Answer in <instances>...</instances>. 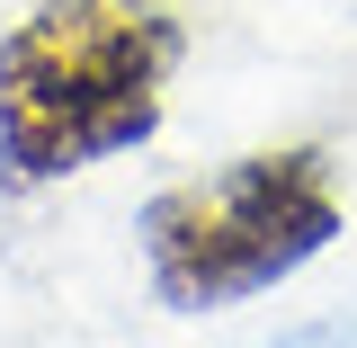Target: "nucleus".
<instances>
[{
	"label": "nucleus",
	"instance_id": "f257e3e1",
	"mask_svg": "<svg viewBox=\"0 0 357 348\" xmlns=\"http://www.w3.org/2000/svg\"><path fill=\"white\" fill-rule=\"evenodd\" d=\"M178 27L161 0H36L0 36V179L54 188L161 134Z\"/></svg>",
	"mask_w": 357,
	"mask_h": 348
},
{
	"label": "nucleus",
	"instance_id": "f03ea898",
	"mask_svg": "<svg viewBox=\"0 0 357 348\" xmlns=\"http://www.w3.org/2000/svg\"><path fill=\"white\" fill-rule=\"evenodd\" d=\"M340 241V188L321 143H277L241 152L232 170L161 188L143 206V268L152 295L178 312H223L286 286Z\"/></svg>",
	"mask_w": 357,
	"mask_h": 348
}]
</instances>
